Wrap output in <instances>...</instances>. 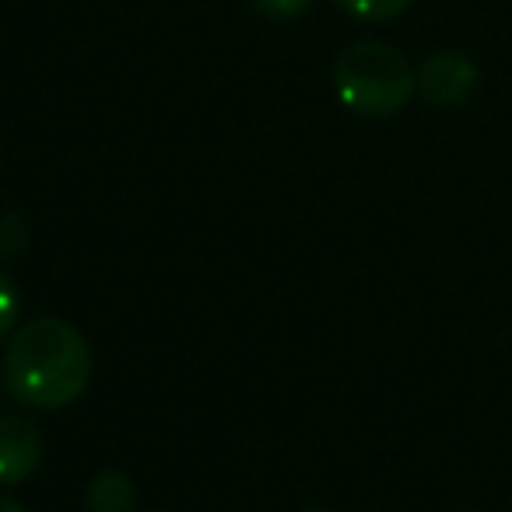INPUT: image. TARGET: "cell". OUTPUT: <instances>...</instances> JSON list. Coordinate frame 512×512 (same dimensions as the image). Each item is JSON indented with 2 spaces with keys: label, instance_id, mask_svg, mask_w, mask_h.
Masks as SVG:
<instances>
[{
  "label": "cell",
  "instance_id": "6da1fadb",
  "mask_svg": "<svg viewBox=\"0 0 512 512\" xmlns=\"http://www.w3.org/2000/svg\"><path fill=\"white\" fill-rule=\"evenodd\" d=\"M95 358L78 327L57 316L18 323L8 337L0 376L18 404L32 411H60L88 390Z\"/></svg>",
  "mask_w": 512,
  "mask_h": 512
},
{
  "label": "cell",
  "instance_id": "7a4b0ae2",
  "mask_svg": "<svg viewBox=\"0 0 512 512\" xmlns=\"http://www.w3.org/2000/svg\"><path fill=\"white\" fill-rule=\"evenodd\" d=\"M334 92L351 113L383 120L414 99V67L397 46L362 39L334 60Z\"/></svg>",
  "mask_w": 512,
  "mask_h": 512
},
{
  "label": "cell",
  "instance_id": "3957f363",
  "mask_svg": "<svg viewBox=\"0 0 512 512\" xmlns=\"http://www.w3.org/2000/svg\"><path fill=\"white\" fill-rule=\"evenodd\" d=\"M414 81H418V95L425 102L439 109H460L481 88V67L460 50H439L421 60Z\"/></svg>",
  "mask_w": 512,
  "mask_h": 512
},
{
  "label": "cell",
  "instance_id": "277c9868",
  "mask_svg": "<svg viewBox=\"0 0 512 512\" xmlns=\"http://www.w3.org/2000/svg\"><path fill=\"white\" fill-rule=\"evenodd\" d=\"M43 463V432L25 414H0V484H25Z\"/></svg>",
  "mask_w": 512,
  "mask_h": 512
},
{
  "label": "cell",
  "instance_id": "5b68a950",
  "mask_svg": "<svg viewBox=\"0 0 512 512\" xmlns=\"http://www.w3.org/2000/svg\"><path fill=\"white\" fill-rule=\"evenodd\" d=\"M88 512H134L137 505V484L120 470H106L88 484L85 495Z\"/></svg>",
  "mask_w": 512,
  "mask_h": 512
},
{
  "label": "cell",
  "instance_id": "8992f818",
  "mask_svg": "<svg viewBox=\"0 0 512 512\" xmlns=\"http://www.w3.org/2000/svg\"><path fill=\"white\" fill-rule=\"evenodd\" d=\"M334 4L358 22H393L411 8L414 0H334Z\"/></svg>",
  "mask_w": 512,
  "mask_h": 512
},
{
  "label": "cell",
  "instance_id": "52a82bcc",
  "mask_svg": "<svg viewBox=\"0 0 512 512\" xmlns=\"http://www.w3.org/2000/svg\"><path fill=\"white\" fill-rule=\"evenodd\" d=\"M18 316H22V299H18L15 281L8 278V271L0 267V344L8 341L18 330Z\"/></svg>",
  "mask_w": 512,
  "mask_h": 512
},
{
  "label": "cell",
  "instance_id": "ba28073f",
  "mask_svg": "<svg viewBox=\"0 0 512 512\" xmlns=\"http://www.w3.org/2000/svg\"><path fill=\"white\" fill-rule=\"evenodd\" d=\"M25 242H29V225L22 221V214H0V260L18 256L25 249Z\"/></svg>",
  "mask_w": 512,
  "mask_h": 512
},
{
  "label": "cell",
  "instance_id": "9c48e42d",
  "mask_svg": "<svg viewBox=\"0 0 512 512\" xmlns=\"http://www.w3.org/2000/svg\"><path fill=\"white\" fill-rule=\"evenodd\" d=\"M249 4L271 22H288V18H299L313 0H249Z\"/></svg>",
  "mask_w": 512,
  "mask_h": 512
},
{
  "label": "cell",
  "instance_id": "30bf717a",
  "mask_svg": "<svg viewBox=\"0 0 512 512\" xmlns=\"http://www.w3.org/2000/svg\"><path fill=\"white\" fill-rule=\"evenodd\" d=\"M0 512H25V505L18 498H11L8 491H0Z\"/></svg>",
  "mask_w": 512,
  "mask_h": 512
},
{
  "label": "cell",
  "instance_id": "8fae6325",
  "mask_svg": "<svg viewBox=\"0 0 512 512\" xmlns=\"http://www.w3.org/2000/svg\"><path fill=\"white\" fill-rule=\"evenodd\" d=\"M309 512H327V509H309Z\"/></svg>",
  "mask_w": 512,
  "mask_h": 512
},
{
  "label": "cell",
  "instance_id": "7c38bea8",
  "mask_svg": "<svg viewBox=\"0 0 512 512\" xmlns=\"http://www.w3.org/2000/svg\"><path fill=\"white\" fill-rule=\"evenodd\" d=\"M463 512H474V509H463Z\"/></svg>",
  "mask_w": 512,
  "mask_h": 512
}]
</instances>
